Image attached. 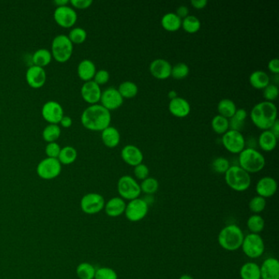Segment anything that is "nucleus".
<instances>
[{
  "label": "nucleus",
  "mask_w": 279,
  "mask_h": 279,
  "mask_svg": "<svg viewBox=\"0 0 279 279\" xmlns=\"http://www.w3.org/2000/svg\"><path fill=\"white\" fill-rule=\"evenodd\" d=\"M81 123L85 129L91 131H103L110 126L112 114L101 104L88 106L82 112Z\"/></svg>",
  "instance_id": "nucleus-1"
},
{
  "label": "nucleus",
  "mask_w": 279,
  "mask_h": 279,
  "mask_svg": "<svg viewBox=\"0 0 279 279\" xmlns=\"http://www.w3.org/2000/svg\"><path fill=\"white\" fill-rule=\"evenodd\" d=\"M250 117L255 126L268 130L278 120V108L272 102L263 101L253 107Z\"/></svg>",
  "instance_id": "nucleus-2"
},
{
  "label": "nucleus",
  "mask_w": 279,
  "mask_h": 279,
  "mask_svg": "<svg viewBox=\"0 0 279 279\" xmlns=\"http://www.w3.org/2000/svg\"><path fill=\"white\" fill-rule=\"evenodd\" d=\"M243 231L237 224H229L224 227L218 235V242L227 251H238L243 241Z\"/></svg>",
  "instance_id": "nucleus-3"
},
{
  "label": "nucleus",
  "mask_w": 279,
  "mask_h": 279,
  "mask_svg": "<svg viewBox=\"0 0 279 279\" xmlns=\"http://www.w3.org/2000/svg\"><path fill=\"white\" fill-rule=\"evenodd\" d=\"M239 166L249 174L261 171L265 166V158L262 153L253 148H244L239 153Z\"/></svg>",
  "instance_id": "nucleus-4"
},
{
  "label": "nucleus",
  "mask_w": 279,
  "mask_h": 279,
  "mask_svg": "<svg viewBox=\"0 0 279 279\" xmlns=\"http://www.w3.org/2000/svg\"><path fill=\"white\" fill-rule=\"evenodd\" d=\"M227 185L236 192H245L251 184V175L239 165H232L224 174Z\"/></svg>",
  "instance_id": "nucleus-5"
},
{
  "label": "nucleus",
  "mask_w": 279,
  "mask_h": 279,
  "mask_svg": "<svg viewBox=\"0 0 279 279\" xmlns=\"http://www.w3.org/2000/svg\"><path fill=\"white\" fill-rule=\"evenodd\" d=\"M73 43L66 35H58L52 41L50 52L53 59L57 62L64 63L69 61L73 54Z\"/></svg>",
  "instance_id": "nucleus-6"
},
{
  "label": "nucleus",
  "mask_w": 279,
  "mask_h": 279,
  "mask_svg": "<svg viewBox=\"0 0 279 279\" xmlns=\"http://www.w3.org/2000/svg\"><path fill=\"white\" fill-rule=\"evenodd\" d=\"M241 250L250 259H257L264 255L265 245L264 239L260 234H250L244 237Z\"/></svg>",
  "instance_id": "nucleus-7"
},
{
  "label": "nucleus",
  "mask_w": 279,
  "mask_h": 279,
  "mask_svg": "<svg viewBox=\"0 0 279 279\" xmlns=\"http://www.w3.org/2000/svg\"><path fill=\"white\" fill-rule=\"evenodd\" d=\"M117 191L120 198L129 201L139 198L142 194L139 183L130 175H124L120 178L117 183Z\"/></svg>",
  "instance_id": "nucleus-8"
},
{
  "label": "nucleus",
  "mask_w": 279,
  "mask_h": 279,
  "mask_svg": "<svg viewBox=\"0 0 279 279\" xmlns=\"http://www.w3.org/2000/svg\"><path fill=\"white\" fill-rule=\"evenodd\" d=\"M62 172V164L57 158H46L39 163L36 173L40 179L52 180L59 176Z\"/></svg>",
  "instance_id": "nucleus-9"
},
{
  "label": "nucleus",
  "mask_w": 279,
  "mask_h": 279,
  "mask_svg": "<svg viewBox=\"0 0 279 279\" xmlns=\"http://www.w3.org/2000/svg\"><path fill=\"white\" fill-rule=\"evenodd\" d=\"M105 199L101 194L89 193L83 196L80 200V209L86 215H97L104 210Z\"/></svg>",
  "instance_id": "nucleus-10"
},
{
  "label": "nucleus",
  "mask_w": 279,
  "mask_h": 279,
  "mask_svg": "<svg viewBox=\"0 0 279 279\" xmlns=\"http://www.w3.org/2000/svg\"><path fill=\"white\" fill-rule=\"evenodd\" d=\"M148 210V203L143 198H136L127 203L124 215L130 222H139L147 216Z\"/></svg>",
  "instance_id": "nucleus-11"
},
{
  "label": "nucleus",
  "mask_w": 279,
  "mask_h": 279,
  "mask_svg": "<svg viewBox=\"0 0 279 279\" xmlns=\"http://www.w3.org/2000/svg\"><path fill=\"white\" fill-rule=\"evenodd\" d=\"M222 143L224 148L229 153L239 154L246 146V140L240 131L229 129L223 134Z\"/></svg>",
  "instance_id": "nucleus-12"
},
{
  "label": "nucleus",
  "mask_w": 279,
  "mask_h": 279,
  "mask_svg": "<svg viewBox=\"0 0 279 279\" xmlns=\"http://www.w3.org/2000/svg\"><path fill=\"white\" fill-rule=\"evenodd\" d=\"M53 18L59 27L68 29L74 27L77 23L78 16L76 10L72 6L66 5L56 7L53 13Z\"/></svg>",
  "instance_id": "nucleus-13"
},
{
  "label": "nucleus",
  "mask_w": 279,
  "mask_h": 279,
  "mask_svg": "<svg viewBox=\"0 0 279 279\" xmlns=\"http://www.w3.org/2000/svg\"><path fill=\"white\" fill-rule=\"evenodd\" d=\"M41 114L48 124H58L64 116V111L59 103L56 101H48L42 107Z\"/></svg>",
  "instance_id": "nucleus-14"
},
{
  "label": "nucleus",
  "mask_w": 279,
  "mask_h": 279,
  "mask_svg": "<svg viewBox=\"0 0 279 279\" xmlns=\"http://www.w3.org/2000/svg\"><path fill=\"white\" fill-rule=\"evenodd\" d=\"M100 102L101 105L108 111L116 110L121 107L124 103V98L120 95L117 88L110 87L102 92Z\"/></svg>",
  "instance_id": "nucleus-15"
},
{
  "label": "nucleus",
  "mask_w": 279,
  "mask_h": 279,
  "mask_svg": "<svg viewBox=\"0 0 279 279\" xmlns=\"http://www.w3.org/2000/svg\"><path fill=\"white\" fill-rule=\"evenodd\" d=\"M26 80L30 87L33 88H40L45 84L47 80V73L44 68L31 66L26 73Z\"/></svg>",
  "instance_id": "nucleus-16"
},
{
  "label": "nucleus",
  "mask_w": 279,
  "mask_h": 279,
  "mask_svg": "<svg viewBox=\"0 0 279 279\" xmlns=\"http://www.w3.org/2000/svg\"><path fill=\"white\" fill-rule=\"evenodd\" d=\"M102 92L100 86L93 80L84 82L80 89L82 98L91 105L98 104V102H100Z\"/></svg>",
  "instance_id": "nucleus-17"
},
{
  "label": "nucleus",
  "mask_w": 279,
  "mask_h": 279,
  "mask_svg": "<svg viewBox=\"0 0 279 279\" xmlns=\"http://www.w3.org/2000/svg\"><path fill=\"white\" fill-rule=\"evenodd\" d=\"M278 190V183L273 177L265 176L259 179L255 185V192L257 196L261 198H271L276 194Z\"/></svg>",
  "instance_id": "nucleus-18"
},
{
  "label": "nucleus",
  "mask_w": 279,
  "mask_h": 279,
  "mask_svg": "<svg viewBox=\"0 0 279 279\" xmlns=\"http://www.w3.org/2000/svg\"><path fill=\"white\" fill-rule=\"evenodd\" d=\"M149 70L157 79L165 80L171 76L172 66L167 60L158 58L151 62Z\"/></svg>",
  "instance_id": "nucleus-19"
},
{
  "label": "nucleus",
  "mask_w": 279,
  "mask_h": 279,
  "mask_svg": "<svg viewBox=\"0 0 279 279\" xmlns=\"http://www.w3.org/2000/svg\"><path fill=\"white\" fill-rule=\"evenodd\" d=\"M120 155L122 160H124V162L134 167L143 163V154L142 151L133 144L124 146Z\"/></svg>",
  "instance_id": "nucleus-20"
},
{
  "label": "nucleus",
  "mask_w": 279,
  "mask_h": 279,
  "mask_svg": "<svg viewBox=\"0 0 279 279\" xmlns=\"http://www.w3.org/2000/svg\"><path fill=\"white\" fill-rule=\"evenodd\" d=\"M260 279H279V262L276 258L269 257L260 266Z\"/></svg>",
  "instance_id": "nucleus-21"
},
{
  "label": "nucleus",
  "mask_w": 279,
  "mask_h": 279,
  "mask_svg": "<svg viewBox=\"0 0 279 279\" xmlns=\"http://www.w3.org/2000/svg\"><path fill=\"white\" fill-rule=\"evenodd\" d=\"M169 111L173 116L179 118L189 116L191 112V106L185 98L176 97L169 101Z\"/></svg>",
  "instance_id": "nucleus-22"
},
{
  "label": "nucleus",
  "mask_w": 279,
  "mask_h": 279,
  "mask_svg": "<svg viewBox=\"0 0 279 279\" xmlns=\"http://www.w3.org/2000/svg\"><path fill=\"white\" fill-rule=\"evenodd\" d=\"M125 207H126L125 200L120 197H115L111 198L108 202L105 203L104 210L109 217L116 218L124 214Z\"/></svg>",
  "instance_id": "nucleus-23"
},
{
  "label": "nucleus",
  "mask_w": 279,
  "mask_h": 279,
  "mask_svg": "<svg viewBox=\"0 0 279 279\" xmlns=\"http://www.w3.org/2000/svg\"><path fill=\"white\" fill-rule=\"evenodd\" d=\"M96 72L97 69L94 62L89 59L82 60L77 67L78 77L84 82L93 80Z\"/></svg>",
  "instance_id": "nucleus-24"
},
{
  "label": "nucleus",
  "mask_w": 279,
  "mask_h": 279,
  "mask_svg": "<svg viewBox=\"0 0 279 279\" xmlns=\"http://www.w3.org/2000/svg\"><path fill=\"white\" fill-rule=\"evenodd\" d=\"M102 141L106 147L109 148H116L120 142V134L119 130L113 126H108L102 131Z\"/></svg>",
  "instance_id": "nucleus-25"
},
{
  "label": "nucleus",
  "mask_w": 279,
  "mask_h": 279,
  "mask_svg": "<svg viewBox=\"0 0 279 279\" xmlns=\"http://www.w3.org/2000/svg\"><path fill=\"white\" fill-rule=\"evenodd\" d=\"M278 138L270 131V129L268 130H263L262 133L260 134L259 139H258V143L260 145V148L265 152H271L275 150L278 143Z\"/></svg>",
  "instance_id": "nucleus-26"
},
{
  "label": "nucleus",
  "mask_w": 279,
  "mask_h": 279,
  "mask_svg": "<svg viewBox=\"0 0 279 279\" xmlns=\"http://www.w3.org/2000/svg\"><path fill=\"white\" fill-rule=\"evenodd\" d=\"M249 81L253 88L256 89H264L270 84V78L266 72L258 70L250 75Z\"/></svg>",
  "instance_id": "nucleus-27"
},
{
  "label": "nucleus",
  "mask_w": 279,
  "mask_h": 279,
  "mask_svg": "<svg viewBox=\"0 0 279 279\" xmlns=\"http://www.w3.org/2000/svg\"><path fill=\"white\" fill-rule=\"evenodd\" d=\"M239 274L241 279H260V265L252 261L245 263Z\"/></svg>",
  "instance_id": "nucleus-28"
},
{
  "label": "nucleus",
  "mask_w": 279,
  "mask_h": 279,
  "mask_svg": "<svg viewBox=\"0 0 279 279\" xmlns=\"http://www.w3.org/2000/svg\"><path fill=\"white\" fill-rule=\"evenodd\" d=\"M160 22L166 31H176L181 27L182 19L174 12H167L163 16Z\"/></svg>",
  "instance_id": "nucleus-29"
},
{
  "label": "nucleus",
  "mask_w": 279,
  "mask_h": 279,
  "mask_svg": "<svg viewBox=\"0 0 279 279\" xmlns=\"http://www.w3.org/2000/svg\"><path fill=\"white\" fill-rule=\"evenodd\" d=\"M52 59H53L52 53L46 48H40L38 50H36L32 57L34 66H37L42 68H44L50 64Z\"/></svg>",
  "instance_id": "nucleus-30"
},
{
  "label": "nucleus",
  "mask_w": 279,
  "mask_h": 279,
  "mask_svg": "<svg viewBox=\"0 0 279 279\" xmlns=\"http://www.w3.org/2000/svg\"><path fill=\"white\" fill-rule=\"evenodd\" d=\"M247 117V112L243 108L237 109L235 114L229 119V129L241 131Z\"/></svg>",
  "instance_id": "nucleus-31"
},
{
  "label": "nucleus",
  "mask_w": 279,
  "mask_h": 279,
  "mask_svg": "<svg viewBox=\"0 0 279 279\" xmlns=\"http://www.w3.org/2000/svg\"><path fill=\"white\" fill-rule=\"evenodd\" d=\"M77 156H78V153L76 148H73L72 146H67V147L62 148L60 151L57 160H59L62 165H71L76 161Z\"/></svg>",
  "instance_id": "nucleus-32"
},
{
  "label": "nucleus",
  "mask_w": 279,
  "mask_h": 279,
  "mask_svg": "<svg viewBox=\"0 0 279 279\" xmlns=\"http://www.w3.org/2000/svg\"><path fill=\"white\" fill-rule=\"evenodd\" d=\"M236 104L234 101L229 98H224L218 103L217 110L219 115L225 117L227 119H230L236 112Z\"/></svg>",
  "instance_id": "nucleus-33"
},
{
  "label": "nucleus",
  "mask_w": 279,
  "mask_h": 279,
  "mask_svg": "<svg viewBox=\"0 0 279 279\" xmlns=\"http://www.w3.org/2000/svg\"><path fill=\"white\" fill-rule=\"evenodd\" d=\"M246 226L251 234H260L265 229V221L261 215L253 214L246 221Z\"/></svg>",
  "instance_id": "nucleus-34"
},
{
  "label": "nucleus",
  "mask_w": 279,
  "mask_h": 279,
  "mask_svg": "<svg viewBox=\"0 0 279 279\" xmlns=\"http://www.w3.org/2000/svg\"><path fill=\"white\" fill-rule=\"evenodd\" d=\"M62 130L58 124H48L43 130V139L47 143H53L59 139Z\"/></svg>",
  "instance_id": "nucleus-35"
},
{
  "label": "nucleus",
  "mask_w": 279,
  "mask_h": 279,
  "mask_svg": "<svg viewBox=\"0 0 279 279\" xmlns=\"http://www.w3.org/2000/svg\"><path fill=\"white\" fill-rule=\"evenodd\" d=\"M117 89L123 98H134L139 93L138 85L134 82L129 81V80L122 82Z\"/></svg>",
  "instance_id": "nucleus-36"
},
{
  "label": "nucleus",
  "mask_w": 279,
  "mask_h": 279,
  "mask_svg": "<svg viewBox=\"0 0 279 279\" xmlns=\"http://www.w3.org/2000/svg\"><path fill=\"white\" fill-rule=\"evenodd\" d=\"M76 272L79 279H94L96 269L90 263L82 262L77 266Z\"/></svg>",
  "instance_id": "nucleus-37"
},
{
  "label": "nucleus",
  "mask_w": 279,
  "mask_h": 279,
  "mask_svg": "<svg viewBox=\"0 0 279 279\" xmlns=\"http://www.w3.org/2000/svg\"><path fill=\"white\" fill-rule=\"evenodd\" d=\"M211 127L216 134H224L229 129V119L220 115H216L211 120Z\"/></svg>",
  "instance_id": "nucleus-38"
},
{
  "label": "nucleus",
  "mask_w": 279,
  "mask_h": 279,
  "mask_svg": "<svg viewBox=\"0 0 279 279\" xmlns=\"http://www.w3.org/2000/svg\"><path fill=\"white\" fill-rule=\"evenodd\" d=\"M200 21L194 15H189L182 20L181 27L188 33L194 34L200 29Z\"/></svg>",
  "instance_id": "nucleus-39"
},
{
  "label": "nucleus",
  "mask_w": 279,
  "mask_h": 279,
  "mask_svg": "<svg viewBox=\"0 0 279 279\" xmlns=\"http://www.w3.org/2000/svg\"><path fill=\"white\" fill-rule=\"evenodd\" d=\"M139 185H140L141 192H143L146 195H153L159 189L158 179L153 177H148L147 179L141 182Z\"/></svg>",
  "instance_id": "nucleus-40"
},
{
  "label": "nucleus",
  "mask_w": 279,
  "mask_h": 279,
  "mask_svg": "<svg viewBox=\"0 0 279 279\" xmlns=\"http://www.w3.org/2000/svg\"><path fill=\"white\" fill-rule=\"evenodd\" d=\"M266 199L261 198L260 196H255L251 198L249 201V209L253 214L260 215V213L263 212L266 207Z\"/></svg>",
  "instance_id": "nucleus-41"
},
{
  "label": "nucleus",
  "mask_w": 279,
  "mask_h": 279,
  "mask_svg": "<svg viewBox=\"0 0 279 279\" xmlns=\"http://www.w3.org/2000/svg\"><path fill=\"white\" fill-rule=\"evenodd\" d=\"M68 38L73 44H80L84 43L87 39V32L81 27H75L70 31Z\"/></svg>",
  "instance_id": "nucleus-42"
},
{
  "label": "nucleus",
  "mask_w": 279,
  "mask_h": 279,
  "mask_svg": "<svg viewBox=\"0 0 279 279\" xmlns=\"http://www.w3.org/2000/svg\"><path fill=\"white\" fill-rule=\"evenodd\" d=\"M189 74V67L186 63L179 62L172 67L171 76L175 80H183Z\"/></svg>",
  "instance_id": "nucleus-43"
},
{
  "label": "nucleus",
  "mask_w": 279,
  "mask_h": 279,
  "mask_svg": "<svg viewBox=\"0 0 279 279\" xmlns=\"http://www.w3.org/2000/svg\"><path fill=\"white\" fill-rule=\"evenodd\" d=\"M212 169L215 173L218 174H225L227 170L231 166L229 160L223 157H219L213 160L211 164Z\"/></svg>",
  "instance_id": "nucleus-44"
},
{
  "label": "nucleus",
  "mask_w": 279,
  "mask_h": 279,
  "mask_svg": "<svg viewBox=\"0 0 279 279\" xmlns=\"http://www.w3.org/2000/svg\"><path fill=\"white\" fill-rule=\"evenodd\" d=\"M94 279H118V275L112 268L101 267L96 269Z\"/></svg>",
  "instance_id": "nucleus-45"
},
{
  "label": "nucleus",
  "mask_w": 279,
  "mask_h": 279,
  "mask_svg": "<svg viewBox=\"0 0 279 279\" xmlns=\"http://www.w3.org/2000/svg\"><path fill=\"white\" fill-rule=\"evenodd\" d=\"M279 89L278 85L275 84H270L266 88L263 89V96L265 101L274 102L279 97Z\"/></svg>",
  "instance_id": "nucleus-46"
},
{
  "label": "nucleus",
  "mask_w": 279,
  "mask_h": 279,
  "mask_svg": "<svg viewBox=\"0 0 279 279\" xmlns=\"http://www.w3.org/2000/svg\"><path fill=\"white\" fill-rule=\"evenodd\" d=\"M110 80V74L107 70L102 69L97 71L95 76L93 77V80L98 85H103L109 81Z\"/></svg>",
  "instance_id": "nucleus-47"
},
{
  "label": "nucleus",
  "mask_w": 279,
  "mask_h": 279,
  "mask_svg": "<svg viewBox=\"0 0 279 279\" xmlns=\"http://www.w3.org/2000/svg\"><path fill=\"white\" fill-rule=\"evenodd\" d=\"M134 176L136 177L137 179H139L141 181H143L144 179L148 178L149 175V169L145 164L141 163L139 165L134 166Z\"/></svg>",
  "instance_id": "nucleus-48"
},
{
  "label": "nucleus",
  "mask_w": 279,
  "mask_h": 279,
  "mask_svg": "<svg viewBox=\"0 0 279 279\" xmlns=\"http://www.w3.org/2000/svg\"><path fill=\"white\" fill-rule=\"evenodd\" d=\"M62 148L60 147L59 144L57 142L53 143H48L46 145L45 153L47 157L49 158H57L59 156L60 151Z\"/></svg>",
  "instance_id": "nucleus-49"
},
{
  "label": "nucleus",
  "mask_w": 279,
  "mask_h": 279,
  "mask_svg": "<svg viewBox=\"0 0 279 279\" xmlns=\"http://www.w3.org/2000/svg\"><path fill=\"white\" fill-rule=\"evenodd\" d=\"M70 4L74 9H86L93 4V0H71Z\"/></svg>",
  "instance_id": "nucleus-50"
},
{
  "label": "nucleus",
  "mask_w": 279,
  "mask_h": 279,
  "mask_svg": "<svg viewBox=\"0 0 279 279\" xmlns=\"http://www.w3.org/2000/svg\"><path fill=\"white\" fill-rule=\"evenodd\" d=\"M268 68L270 72L275 75L279 73V60L278 58H273L268 63Z\"/></svg>",
  "instance_id": "nucleus-51"
},
{
  "label": "nucleus",
  "mask_w": 279,
  "mask_h": 279,
  "mask_svg": "<svg viewBox=\"0 0 279 279\" xmlns=\"http://www.w3.org/2000/svg\"><path fill=\"white\" fill-rule=\"evenodd\" d=\"M189 10L186 6L184 5H182V6H179L178 8H177L176 14L179 16L180 18H185V17L189 16Z\"/></svg>",
  "instance_id": "nucleus-52"
},
{
  "label": "nucleus",
  "mask_w": 279,
  "mask_h": 279,
  "mask_svg": "<svg viewBox=\"0 0 279 279\" xmlns=\"http://www.w3.org/2000/svg\"><path fill=\"white\" fill-rule=\"evenodd\" d=\"M72 117H69V116H63L62 117V120H61V121H60V125L61 126L63 127V128H70V127L72 126Z\"/></svg>",
  "instance_id": "nucleus-53"
},
{
  "label": "nucleus",
  "mask_w": 279,
  "mask_h": 279,
  "mask_svg": "<svg viewBox=\"0 0 279 279\" xmlns=\"http://www.w3.org/2000/svg\"><path fill=\"white\" fill-rule=\"evenodd\" d=\"M191 4L197 9H202L207 5L206 0H192Z\"/></svg>",
  "instance_id": "nucleus-54"
},
{
  "label": "nucleus",
  "mask_w": 279,
  "mask_h": 279,
  "mask_svg": "<svg viewBox=\"0 0 279 279\" xmlns=\"http://www.w3.org/2000/svg\"><path fill=\"white\" fill-rule=\"evenodd\" d=\"M270 131L275 134V136L279 139V119L275 122V124H273L272 127L270 129Z\"/></svg>",
  "instance_id": "nucleus-55"
},
{
  "label": "nucleus",
  "mask_w": 279,
  "mask_h": 279,
  "mask_svg": "<svg viewBox=\"0 0 279 279\" xmlns=\"http://www.w3.org/2000/svg\"><path fill=\"white\" fill-rule=\"evenodd\" d=\"M54 3L57 5V7H62V6L69 4L70 1H68V0H56V1H54Z\"/></svg>",
  "instance_id": "nucleus-56"
},
{
  "label": "nucleus",
  "mask_w": 279,
  "mask_h": 279,
  "mask_svg": "<svg viewBox=\"0 0 279 279\" xmlns=\"http://www.w3.org/2000/svg\"><path fill=\"white\" fill-rule=\"evenodd\" d=\"M168 97H169V99L171 100L173 98H175L178 97V94H177L176 91L175 90H170L168 93Z\"/></svg>",
  "instance_id": "nucleus-57"
},
{
  "label": "nucleus",
  "mask_w": 279,
  "mask_h": 279,
  "mask_svg": "<svg viewBox=\"0 0 279 279\" xmlns=\"http://www.w3.org/2000/svg\"><path fill=\"white\" fill-rule=\"evenodd\" d=\"M179 279H194V278L192 277L191 275H182V276H180Z\"/></svg>",
  "instance_id": "nucleus-58"
},
{
  "label": "nucleus",
  "mask_w": 279,
  "mask_h": 279,
  "mask_svg": "<svg viewBox=\"0 0 279 279\" xmlns=\"http://www.w3.org/2000/svg\"><path fill=\"white\" fill-rule=\"evenodd\" d=\"M0 115H1V109H0Z\"/></svg>",
  "instance_id": "nucleus-59"
},
{
  "label": "nucleus",
  "mask_w": 279,
  "mask_h": 279,
  "mask_svg": "<svg viewBox=\"0 0 279 279\" xmlns=\"http://www.w3.org/2000/svg\"></svg>",
  "instance_id": "nucleus-60"
}]
</instances>
